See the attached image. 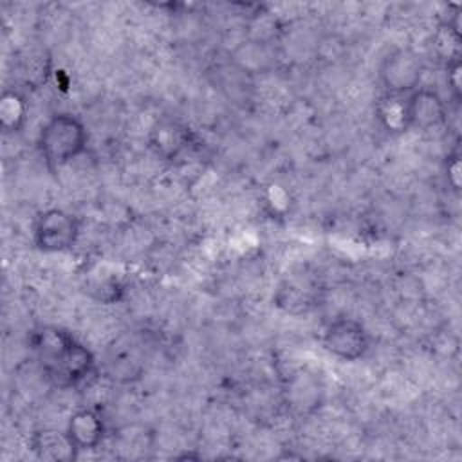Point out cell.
I'll return each instance as SVG.
<instances>
[{
	"mask_svg": "<svg viewBox=\"0 0 462 462\" xmlns=\"http://www.w3.org/2000/svg\"><path fill=\"white\" fill-rule=\"evenodd\" d=\"M32 348L45 375L61 388L78 386L96 372L88 346L58 327H42L32 334Z\"/></svg>",
	"mask_w": 462,
	"mask_h": 462,
	"instance_id": "obj_1",
	"label": "cell"
},
{
	"mask_svg": "<svg viewBox=\"0 0 462 462\" xmlns=\"http://www.w3.org/2000/svg\"><path fill=\"white\" fill-rule=\"evenodd\" d=\"M88 143L83 121L67 112L51 116L38 134V150L47 168L56 171L78 159Z\"/></svg>",
	"mask_w": 462,
	"mask_h": 462,
	"instance_id": "obj_2",
	"label": "cell"
},
{
	"mask_svg": "<svg viewBox=\"0 0 462 462\" xmlns=\"http://www.w3.org/2000/svg\"><path fill=\"white\" fill-rule=\"evenodd\" d=\"M81 233L79 218L61 208H49L42 211L32 226L34 245L42 253H67L70 251Z\"/></svg>",
	"mask_w": 462,
	"mask_h": 462,
	"instance_id": "obj_3",
	"label": "cell"
},
{
	"mask_svg": "<svg viewBox=\"0 0 462 462\" xmlns=\"http://www.w3.org/2000/svg\"><path fill=\"white\" fill-rule=\"evenodd\" d=\"M424 74L422 58L410 47L392 51L379 67V81L386 94L408 96L420 87Z\"/></svg>",
	"mask_w": 462,
	"mask_h": 462,
	"instance_id": "obj_4",
	"label": "cell"
},
{
	"mask_svg": "<svg viewBox=\"0 0 462 462\" xmlns=\"http://www.w3.org/2000/svg\"><path fill=\"white\" fill-rule=\"evenodd\" d=\"M370 332L354 318H337L323 332V346L341 361H357L370 350Z\"/></svg>",
	"mask_w": 462,
	"mask_h": 462,
	"instance_id": "obj_5",
	"label": "cell"
},
{
	"mask_svg": "<svg viewBox=\"0 0 462 462\" xmlns=\"http://www.w3.org/2000/svg\"><path fill=\"white\" fill-rule=\"evenodd\" d=\"M406 101L410 130L428 132L444 126L448 121V106L444 97L430 87L420 85L411 94H408Z\"/></svg>",
	"mask_w": 462,
	"mask_h": 462,
	"instance_id": "obj_6",
	"label": "cell"
},
{
	"mask_svg": "<svg viewBox=\"0 0 462 462\" xmlns=\"http://www.w3.org/2000/svg\"><path fill=\"white\" fill-rule=\"evenodd\" d=\"M148 141L155 155L171 161L189 148L191 132L186 125L170 117H162L152 126Z\"/></svg>",
	"mask_w": 462,
	"mask_h": 462,
	"instance_id": "obj_7",
	"label": "cell"
},
{
	"mask_svg": "<svg viewBox=\"0 0 462 462\" xmlns=\"http://www.w3.org/2000/svg\"><path fill=\"white\" fill-rule=\"evenodd\" d=\"M65 431L76 446V449L81 453L92 451L101 446L106 435V426L103 417L96 410L79 408L69 417Z\"/></svg>",
	"mask_w": 462,
	"mask_h": 462,
	"instance_id": "obj_8",
	"label": "cell"
},
{
	"mask_svg": "<svg viewBox=\"0 0 462 462\" xmlns=\"http://www.w3.org/2000/svg\"><path fill=\"white\" fill-rule=\"evenodd\" d=\"M31 449L40 460L49 462H70L79 455L67 431L54 428L36 431L31 439Z\"/></svg>",
	"mask_w": 462,
	"mask_h": 462,
	"instance_id": "obj_9",
	"label": "cell"
},
{
	"mask_svg": "<svg viewBox=\"0 0 462 462\" xmlns=\"http://www.w3.org/2000/svg\"><path fill=\"white\" fill-rule=\"evenodd\" d=\"M408 96L383 94L375 103V119L390 135H401L410 130L408 125Z\"/></svg>",
	"mask_w": 462,
	"mask_h": 462,
	"instance_id": "obj_10",
	"label": "cell"
},
{
	"mask_svg": "<svg viewBox=\"0 0 462 462\" xmlns=\"http://www.w3.org/2000/svg\"><path fill=\"white\" fill-rule=\"evenodd\" d=\"M318 303L316 291L296 280H285L274 292V305L287 314H307Z\"/></svg>",
	"mask_w": 462,
	"mask_h": 462,
	"instance_id": "obj_11",
	"label": "cell"
},
{
	"mask_svg": "<svg viewBox=\"0 0 462 462\" xmlns=\"http://www.w3.org/2000/svg\"><path fill=\"white\" fill-rule=\"evenodd\" d=\"M27 119V103L18 90H4L0 97V128L4 134H16Z\"/></svg>",
	"mask_w": 462,
	"mask_h": 462,
	"instance_id": "obj_12",
	"label": "cell"
},
{
	"mask_svg": "<svg viewBox=\"0 0 462 462\" xmlns=\"http://www.w3.org/2000/svg\"><path fill=\"white\" fill-rule=\"evenodd\" d=\"M460 47H462V31L448 23L446 20L439 25V29L433 34L431 49L439 61L444 65L460 60Z\"/></svg>",
	"mask_w": 462,
	"mask_h": 462,
	"instance_id": "obj_13",
	"label": "cell"
},
{
	"mask_svg": "<svg viewBox=\"0 0 462 462\" xmlns=\"http://www.w3.org/2000/svg\"><path fill=\"white\" fill-rule=\"evenodd\" d=\"M462 164H460V152L458 150H451L446 155L444 161V179L448 188L458 195L460 193V186H462Z\"/></svg>",
	"mask_w": 462,
	"mask_h": 462,
	"instance_id": "obj_14",
	"label": "cell"
},
{
	"mask_svg": "<svg viewBox=\"0 0 462 462\" xmlns=\"http://www.w3.org/2000/svg\"><path fill=\"white\" fill-rule=\"evenodd\" d=\"M444 69H446L448 90H449L453 101L458 103L460 97H462V58L444 65Z\"/></svg>",
	"mask_w": 462,
	"mask_h": 462,
	"instance_id": "obj_15",
	"label": "cell"
}]
</instances>
